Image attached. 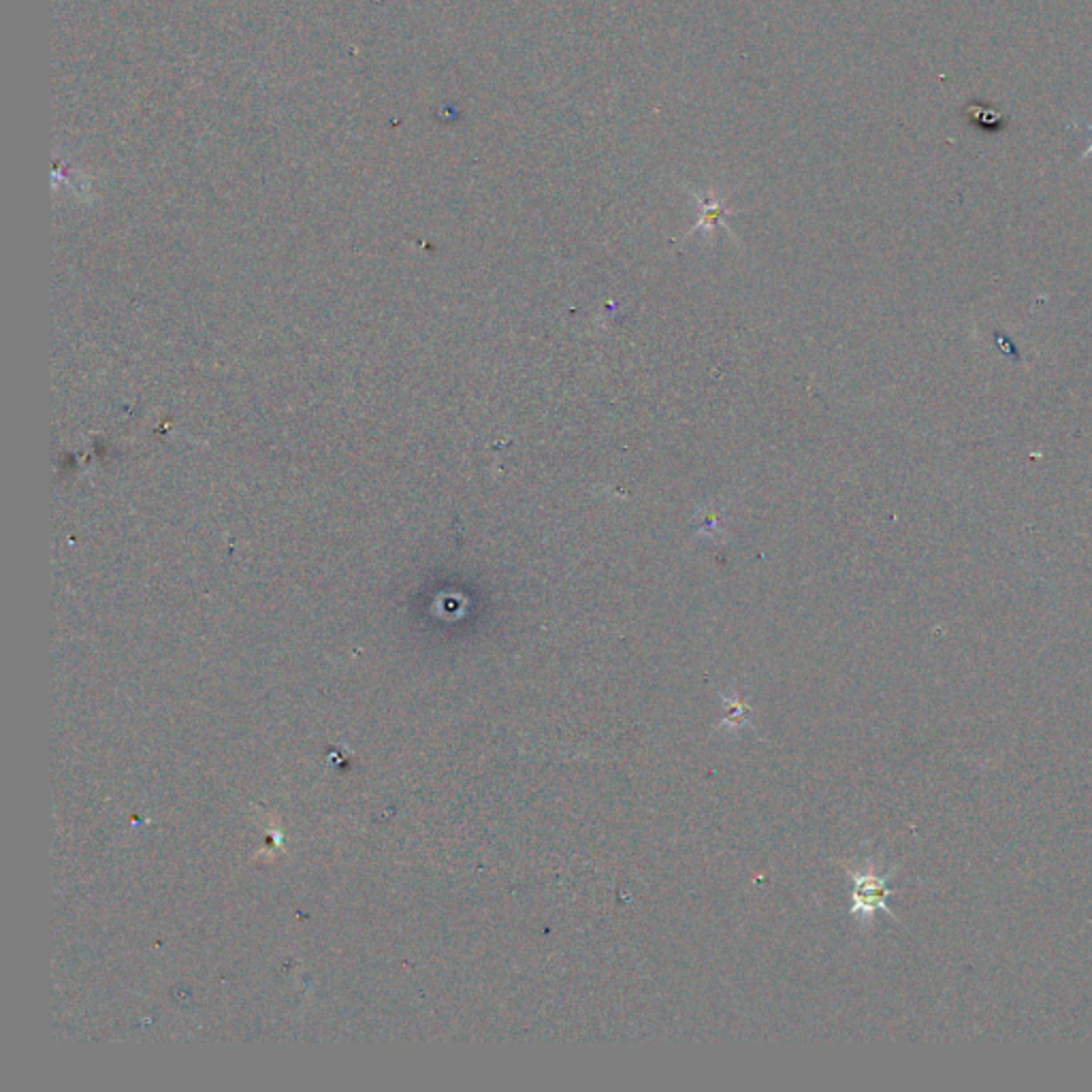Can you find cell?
<instances>
[{"mask_svg":"<svg viewBox=\"0 0 1092 1092\" xmlns=\"http://www.w3.org/2000/svg\"><path fill=\"white\" fill-rule=\"evenodd\" d=\"M853 905L852 914L858 918H871L877 911H887V877L871 871V869H860L853 871Z\"/></svg>","mask_w":1092,"mask_h":1092,"instance_id":"6da1fadb","label":"cell"}]
</instances>
